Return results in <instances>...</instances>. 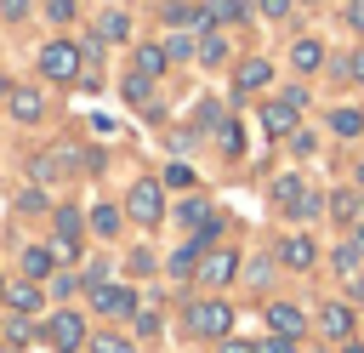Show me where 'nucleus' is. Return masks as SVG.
<instances>
[{"label":"nucleus","mask_w":364,"mask_h":353,"mask_svg":"<svg viewBox=\"0 0 364 353\" xmlns=\"http://www.w3.org/2000/svg\"><path fill=\"white\" fill-rule=\"evenodd\" d=\"M188 330L199 336V342H222V336H233V302H222V296H199V302H188Z\"/></svg>","instance_id":"1"},{"label":"nucleus","mask_w":364,"mask_h":353,"mask_svg":"<svg viewBox=\"0 0 364 353\" xmlns=\"http://www.w3.org/2000/svg\"><path fill=\"white\" fill-rule=\"evenodd\" d=\"M313 330L324 336V342H353L358 336V302H347V296H324L318 307H313Z\"/></svg>","instance_id":"2"},{"label":"nucleus","mask_w":364,"mask_h":353,"mask_svg":"<svg viewBox=\"0 0 364 353\" xmlns=\"http://www.w3.org/2000/svg\"><path fill=\"white\" fill-rule=\"evenodd\" d=\"M193 279H199L205 290H228V285L239 279V251H233V245H210V251L199 256Z\"/></svg>","instance_id":"3"},{"label":"nucleus","mask_w":364,"mask_h":353,"mask_svg":"<svg viewBox=\"0 0 364 353\" xmlns=\"http://www.w3.org/2000/svg\"><path fill=\"white\" fill-rule=\"evenodd\" d=\"M125 216H136L142 228H154V222L165 216V182L136 176V182H131V194H125Z\"/></svg>","instance_id":"4"},{"label":"nucleus","mask_w":364,"mask_h":353,"mask_svg":"<svg viewBox=\"0 0 364 353\" xmlns=\"http://www.w3.org/2000/svg\"><path fill=\"white\" fill-rule=\"evenodd\" d=\"M80 63H85V51L74 46V40H51V46H40V74L46 80H80Z\"/></svg>","instance_id":"5"},{"label":"nucleus","mask_w":364,"mask_h":353,"mask_svg":"<svg viewBox=\"0 0 364 353\" xmlns=\"http://www.w3.org/2000/svg\"><path fill=\"white\" fill-rule=\"evenodd\" d=\"M262 319H267V330H273V336H290V342H307V336H313V313H307V307H296V302H267V307H262Z\"/></svg>","instance_id":"6"},{"label":"nucleus","mask_w":364,"mask_h":353,"mask_svg":"<svg viewBox=\"0 0 364 353\" xmlns=\"http://www.w3.org/2000/svg\"><path fill=\"white\" fill-rule=\"evenodd\" d=\"M273 256H279V268H290V273H313L318 268V239L313 233H284L279 245H273Z\"/></svg>","instance_id":"7"},{"label":"nucleus","mask_w":364,"mask_h":353,"mask_svg":"<svg viewBox=\"0 0 364 353\" xmlns=\"http://www.w3.org/2000/svg\"><path fill=\"white\" fill-rule=\"evenodd\" d=\"M46 342H51L57 353H80V347L91 342V330H85V313H74V307L51 313V325H46Z\"/></svg>","instance_id":"8"},{"label":"nucleus","mask_w":364,"mask_h":353,"mask_svg":"<svg viewBox=\"0 0 364 353\" xmlns=\"http://www.w3.org/2000/svg\"><path fill=\"white\" fill-rule=\"evenodd\" d=\"M256 120H262V131H267L273 142H284V137L301 125V108H296V102H284V97H267V102L256 108Z\"/></svg>","instance_id":"9"},{"label":"nucleus","mask_w":364,"mask_h":353,"mask_svg":"<svg viewBox=\"0 0 364 353\" xmlns=\"http://www.w3.org/2000/svg\"><path fill=\"white\" fill-rule=\"evenodd\" d=\"M91 307L108 319H136V290L131 285H91Z\"/></svg>","instance_id":"10"},{"label":"nucleus","mask_w":364,"mask_h":353,"mask_svg":"<svg viewBox=\"0 0 364 353\" xmlns=\"http://www.w3.org/2000/svg\"><path fill=\"white\" fill-rule=\"evenodd\" d=\"M324 216H330L336 228H358V222H364V188H358V182L336 188V194H330V211H324Z\"/></svg>","instance_id":"11"},{"label":"nucleus","mask_w":364,"mask_h":353,"mask_svg":"<svg viewBox=\"0 0 364 353\" xmlns=\"http://www.w3.org/2000/svg\"><path fill=\"white\" fill-rule=\"evenodd\" d=\"M324 131L341 137V142H364V108H358V102H336V108L324 114Z\"/></svg>","instance_id":"12"},{"label":"nucleus","mask_w":364,"mask_h":353,"mask_svg":"<svg viewBox=\"0 0 364 353\" xmlns=\"http://www.w3.org/2000/svg\"><path fill=\"white\" fill-rule=\"evenodd\" d=\"M330 63V51H324V40H313V34H301L296 46H290V68L301 74V80H313L318 68Z\"/></svg>","instance_id":"13"},{"label":"nucleus","mask_w":364,"mask_h":353,"mask_svg":"<svg viewBox=\"0 0 364 353\" xmlns=\"http://www.w3.org/2000/svg\"><path fill=\"white\" fill-rule=\"evenodd\" d=\"M267 85H273V63H267V57H245V63L233 68V91H239V97L267 91Z\"/></svg>","instance_id":"14"},{"label":"nucleus","mask_w":364,"mask_h":353,"mask_svg":"<svg viewBox=\"0 0 364 353\" xmlns=\"http://www.w3.org/2000/svg\"><path fill=\"white\" fill-rule=\"evenodd\" d=\"M330 273H336V279H341V285H353V279H358V273H364V251H358V245H353V239H341V245H336V251H330Z\"/></svg>","instance_id":"15"},{"label":"nucleus","mask_w":364,"mask_h":353,"mask_svg":"<svg viewBox=\"0 0 364 353\" xmlns=\"http://www.w3.org/2000/svg\"><path fill=\"white\" fill-rule=\"evenodd\" d=\"M301 194H307V182H301L296 171H284V176H273V188H267V199H273V211H284V216L296 211V199H301Z\"/></svg>","instance_id":"16"},{"label":"nucleus","mask_w":364,"mask_h":353,"mask_svg":"<svg viewBox=\"0 0 364 353\" xmlns=\"http://www.w3.org/2000/svg\"><path fill=\"white\" fill-rule=\"evenodd\" d=\"M80 228H85V216H80L74 205H63V211H57V251H63V256H80Z\"/></svg>","instance_id":"17"},{"label":"nucleus","mask_w":364,"mask_h":353,"mask_svg":"<svg viewBox=\"0 0 364 353\" xmlns=\"http://www.w3.org/2000/svg\"><path fill=\"white\" fill-rule=\"evenodd\" d=\"M171 28H199L205 34V6H193V0H165V11H159Z\"/></svg>","instance_id":"18"},{"label":"nucleus","mask_w":364,"mask_h":353,"mask_svg":"<svg viewBox=\"0 0 364 353\" xmlns=\"http://www.w3.org/2000/svg\"><path fill=\"white\" fill-rule=\"evenodd\" d=\"M228 51H233V46H228V34H222V28H205V34H199V51H193V57H199L205 68H222V63H228Z\"/></svg>","instance_id":"19"},{"label":"nucleus","mask_w":364,"mask_h":353,"mask_svg":"<svg viewBox=\"0 0 364 353\" xmlns=\"http://www.w3.org/2000/svg\"><path fill=\"white\" fill-rule=\"evenodd\" d=\"M165 63H171V57H165V46H159V40H142V46H136V57H131V68H136V74H148V80H159V74H165Z\"/></svg>","instance_id":"20"},{"label":"nucleus","mask_w":364,"mask_h":353,"mask_svg":"<svg viewBox=\"0 0 364 353\" xmlns=\"http://www.w3.org/2000/svg\"><path fill=\"white\" fill-rule=\"evenodd\" d=\"M40 114H46V97H40L34 85H17V91H11V120H23V125H34Z\"/></svg>","instance_id":"21"},{"label":"nucleus","mask_w":364,"mask_h":353,"mask_svg":"<svg viewBox=\"0 0 364 353\" xmlns=\"http://www.w3.org/2000/svg\"><path fill=\"white\" fill-rule=\"evenodd\" d=\"M245 0H205V28H222V23H245Z\"/></svg>","instance_id":"22"},{"label":"nucleus","mask_w":364,"mask_h":353,"mask_svg":"<svg viewBox=\"0 0 364 353\" xmlns=\"http://www.w3.org/2000/svg\"><path fill=\"white\" fill-rule=\"evenodd\" d=\"M324 211H330V194H318V188H307V194L296 199V211H290V222H301V228H307V222H318Z\"/></svg>","instance_id":"23"},{"label":"nucleus","mask_w":364,"mask_h":353,"mask_svg":"<svg viewBox=\"0 0 364 353\" xmlns=\"http://www.w3.org/2000/svg\"><path fill=\"white\" fill-rule=\"evenodd\" d=\"M210 216H216V211H210V199H199V194H188V199L176 205V222H182V228H193V233H199Z\"/></svg>","instance_id":"24"},{"label":"nucleus","mask_w":364,"mask_h":353,"mask_svg":"<svg viewBox=\"0 0 364 353\" xmlns=\"http://www.w3.org/2000/svg\"><path fill=\"white\" fill-rule=\"evenodd\" d=\"M6 302H11L17 313H34V307L46 302V290H40L34 279H17V285H6Z\"/></svg>","instance_id":"25"},{"label":"nucleus","mask_w":364,"mask_h":353,"mask_svg":"<svg viewBox=\"0 0 364 353\" xmlns=\"http://www.w3.org/2000/svg\"><path fill=\"white\" fill-rule=\"evenodd\" d=\"M205 251H210V245H199V239H188L182 251H171V262H165V268H171V273L182 279V273H193V268H199V256H205Z\"/></svg>","instance_id":"26"},{"label":"nucleus","mask_w":364,"mask_h":353,"mask_svg":"<svg viewBox=\"0 0 364 353\" xmlns=\"http://www.w3.org/2000/svg\"><path fill=\"white\" fill-rule=\"evenodd\" d=\"M119 91H125V102H131V108H148V97H154V80H148V74H136V68H131V74H125V85H119Z\"/></svg>","instance_id":"27"},{"label":"nucleus","mask_w":364,"mask_h":353,"mask_svg":"<svg viewBox=\"0 0 364 353\" xmlns=\"http://www.w3.org/2000/svg\"><path fill=\"white\" fill-rule=\"evenodd\" d=\"M97 40H131V17H125V11H102Z\"/></svg>","instance_id":"28"},{"label":"nucleus","mask_w":364,"mask_h":353,"mask_svg":"<svg viewBox=\"0 0 364 353\" xmlns=\"http://www.w3.org/2000/svg\"><path fill=\"white\" fill-rule=\"evenodd\" d=\"M159 46H165V57H171V63H188V57H193V51H199V46H193V34H188V28H176V34H165V40H159Z\"/></svg>","instance_id":"29"},{"label":"nucleus","mask_w":364,"mask_h":353,"mask_svg":"<svg viewBox=\"0 0 364 353\" xmlns=\"http://www.w3.org/2000/svg\"><path fill=\"white\" fill-rule=\"evenodd\" d=\"M216 142H222L228 159H239V154H245V131H239V120H222V125H216Z\"/></svg>","instance_id":"30"},{"label":"nucleus","mask_w":364,"mask_h":353,"mask_svg":"<svg viewBox=\"0 0 364 353\" xmlns=\"http://www.w3.org/2000/svg\"><path fill=\"white\" fill-rule=\"evenodd\" d=\"M91 353H136V342L119 336V330H97V336H91Z\"/></svg>","instance_id":"31"},{"label":"nucleus","mask_w":364,"mask_h":353,"mask_svg":"<svg viewBox=\"0 0 364 353\" xmlns=\"http://www.w3.org/2000/svg\"><path fill=\"white\" fill-rule=\"evenodd\" d=\"M336 80H347V85H364V46H353V51L336 63Z\"/></svg>","instance_id":"32"},{"label":"nucleus","mask_w":364,"mask_h":353,"mask_svg":"<svg viewBox=\"0 0 364 353\" xmlns=\"http://www.w3.org/2000/svg\"><path fill=\"white\" fill-rule=\"evenodd\" d=\"M23 273H28V279H46V273H51V251H46V245H28V251H23Z\"/></svg>","instance_id":"33"},{"label":"nucleus","mask_w":364,"mask_h":353,"mask_svg":"<svg viewBox=\"0 0 364 353\" xmlns=\"http://www.w3.org/2000/svg\"><path fill=\"white\" fill-rule=\"evenodd\" d=\"M284 142H290V154H296V159H307V154L318 148V131H313V125H296V131H290Z\"/></svg>","instance_id":"34"},{"label":"nucleus","mask_w":364,"mask_h":353,"mask_svg":"<svg viewBox=\"0 0 364 353\" xmlns=\"http://www.w3.org/2000/svg\"><path fill=\"white\" fill-rule=\"evenodd\" d=\"M119 222H125V216H119L114 205H97V211H91V228H97L102 239H114V233H119Z\"/></svg>","instance_id":"35"},{"label":"nucleus","mask_w":364,"mask_h":353,"mask_svg":"<svg viewBox=\"0 0 364 353\" xmlns=\"http://www.w3.org/2000/svg\"><path fill=\"white\" fill-rule=\"evenodd\" d=\"M273 268H279V256H256V262H250V268H239V273H245V279H250V285L262 290V285L273 279Z\"/></svg>","instance_id":"36"},{"label":"nucleus","mask_w":364,"mask_h":353,"mask_svg":"<svg viewBox=\"0 0 364 353\" xmlns=\"http://www.w3.org/2000/svg\"><path fill=\"white\" fill-rule=\"evenodd\" d=\"M256 353H301V342H290V336H273V330H267V336L256 342Z\"/></svg>","instance_id":"37"},{"label":"nucleus","mask_w":364,"mask_h":353,"mask_svg":"<svg viewBox=\"0 0 364 353\" xmlns=\"http://www.w3.org/2000/svg\"><path fill=\"white\" fill-rule=\"evenodd\" d=\"M28 171H34V182H51V176H57V154H34Z\"/></svg>","instance_id":"38"},{"label":"nucleus","mask_w":364,"mask_h":353,"mask_svg":"<svg viewBox=\"0 0 364 353\" xmlns=\"http://www.w3.org/2000/svg\"><path fill=\"white\" fill-rule=\"evenodd\" d=\"M290 6H296V0H256V11H262L267 23H284V17H290Z\"/></svg>","instance_id":"39"},{"label":"nucleus","mask_w":364,"mask_h":353,"mask_svg":"<svg viewBox=\"0 0 364 353\" xmlns=\"http://www.w3.org/2000/svg\"><path fill=\"white\" fill-rule=\"evenodd\" d=\"M341 23H347L353 34H364V0H347V6H341Z\"/></svg>","instance_id":"40"},{"label":"nucleus","mask_w":364,"mask_h":353,"mask_svg":"<svg viewBox=\"0 0 364 353\" xmlns=\"http://www.w3.org/2000/svg\"><path fill=\"white\" fill-rule=\"evenodd\" d=\"M279 97H284V102H296V108H307V102H313V91H307V80H296V85H284Z\"/></svg>","instance_id":"41"},{"label":"nucleus","mask_w":364,"mask_h":353,"mask_svg":"<svg viewBox=\"0 0 364 353\" xmlns=\"http://www.w3.org/2000/svg\"><path fill=\"white\" fill-rule=\"evenodd\" d=\"M165 188H193V171L188 165H165Z\"/></svg>","instance_id":"42"},{"label":"nucleus","mask_w":364,"mask_h":353,"mask_svg":"<svg viewBox=\"0 0 364 353\" xmlns=\"http://www.w3.org/2000/svg\"><path fill=\"white\" fill-rule=\"evenodd\" d=\"M80 285H85V279H80V273H57V279H51V296H74V290H80Z\"/></svg>","instance_id":"43"},{"label":"nucleus","mask_w":364,"mask_h":353,"mask_svg":"<svg viewBox=\"0 0 364 353\" xmlns=\"http://www.w3.org/2000/svg\"><path fill=\"white\" fill-rule=\"evenodd\" d=\"M46 17L51 23H74V0H46Z\"/></svg>","instance_id":"44"},{"label":"nucleus","mask_w":364,"mask_h":353,"mask_svg":"<svg viewBox=\"0 0 364 353\" xmlns=\"http://www.w3.org/2000/svg\"><path fill=\"white\" fill-rule=\"evenodd\" d=\"M131 325H136V336H159V313H142V307H136Z\"/></svg>","instance_id":"45"},{"label":"nucleus","mask_w":364,"mask_h":353,"mask_svg":"<svg viewBox=\"0 0 364 353\" xmlns=\"http://www.w3.org/2000/svg\"><path fill=\"white\" fill-rule=\"evenodd\" d=\"M6 336H11V342H34V325H28V319H23V313H17V319H11V325H6Z\"/></svg>","instance_id":"46"},{"label":"nucleus","mask_w":364,"mask_h":353,"mask_svg":"<svg viewBox=\"0 0 364 353\" xmlns=\"http://www.w3.org/2000/svg\"><path fill=\"white\" fill-rule=\"evenodd\" d=\"M216 353H256V342H245V336H222Z\"/></svg>","instance_id":"47"},{"label":"nucleus","mask_w":364,"mask_h":353,"mask_svg":"<svg viewBox=\"0 0 364 353\" xmlns=\"http://www.w3.org/2000/svg\"><path fill=\"white\" fill-rule=\"evenodd\" d=\"M17 205H23V211H46V194H40V188H28V194H23Z\"/></svg>","instance_id":"48"},{"label":"nucleus","mask_w":364,"mask_h":353,"mask_svg":"<svg viewBox=\"0 0 364 353\" xmlns=\"http://www.w3.org/2000/svg\"><path fill=\"white\" fill-rule=\"evenodd\" d=\"M0 11H6V17H23V11H28V0H0Z\"/></svg>","instance_id":"49"},{"label":"nucleus","mask_w":364,"mask_h":353,"mask_svg":"<svg viewBox=\"0 0 364 353\" xmlns=\"http://www.w3.org/2000/svg\"><path fill=\"white\" fill-rule=\"evenodd\" d=\"M347 302H364V273H358V279L347 285Z\"/></svg>","instance_id":"50"},{"label":"nucleus","mask_w":364,"mask_h":353,"mask_svg":"<svg viewBox=\"0 0 364 353\" xmlns=\"http://www.w3.org/2000/svg\"><path fill=\"white\" fill-rule=\"evenodd\" d=\"M336 353H364V342H358V336H353V342H341V347H336Z\"/></svg>","instance_id":"51"},{"label":"nucleus","mask_w":364,"mask_h":353,"mask_svg":"<svg viewBox=\"0 0 364 353\" xmlns=\"http://www.w3.org/2000/svg\"><path fill=\"white\" fill-rule=\"evenodd\" d=\"M353 182H358V188H364V154H358V159H353Z\"/></svg>","instance_id":"52"},{"label":"nucleus","mask_w":364,"mask_h":353,"mask_svg":"<svg viewBox=\"0 0 364 353\" xmlns=\"http://www.w3.org/2000/svg\"><path fill=\"white\" fill-rule=\"evenodd\" d=\"M0 296H6V279H0Z\"/></svg>","instance_id":"53"},{"label":"nucleus","mask_w":364,"mask_h":353,"mask_svg":"<svg viewBox=\"0 0 364 353\" xmlns=\"http://www.w3.org/2000/svg\"><path fill=\"white\" fill-rule=\"evenodd\" d=\"M296 6H313V0H296Z\"/></svg>","instance_id":"54"}]
</instances>
